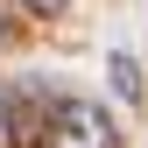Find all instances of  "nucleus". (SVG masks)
<instances>
[{
	"instance_id": "5",
	"label": "nucleus",
	"mask_w": 148,
	"mask_h": 148,
	"mask_svg": "<svg viewBox=\"0 0 148 148\" xmlns=\"http://www.w3.org/2000/svg\"><path fill=\"white\" fill-rule=\"evenodd\" d=\"M0 35H7V21H0Z\"/></svg>"
},
{
	"instance_id": "2",
	"label": "nucleus",
	"mask_w": 148,
	"mask_h": 148,
	"mask_svg": "<svg viewBox=\"0 0 148 148\" xmlns=\"http://www.w3.org/2000/svg\"><path fill=\"white\" fill-rule=\"evenodd\" d=\"M113 92H120V99H134V92H141V78H134V64H127V57H113Z\"/></svg>"
},
{
	"instance_id": "4",
	"label": "nucleus",
	"mask_w": 148,
	"mask_h": 148,
	"mask_svg": "<svg viewBox=\"0 0 148 148\" xmlns=\"http://www.w3.org/2000/svg\"><path fill=\"white\" fill-rule=\"evenodd\" d=\"M0 134H7V106H0Z\"/></svg>"
},
{
	"instance_id": "3",
	"label": "nucleus",
	"mask_w": 148,
	"mask_h": 148,
	"mask_svg": "<svg viewBox=\"0 0 148 148\" xmlns=\"http://www.w3.org/2000/svg\"><path fill=\"white\" fill-rule=\"evenodd\" d=\"M21 7H28V14H64L71 0H21Z\"/></svg>"
},
{
	"instance_id": "1",
	"label": "nucleus",
	"mask_w": 148,
	"mask_h": 148,
	"mask_svg": "<svg viewBox=\"0 0 148 148\" xmlns=\"http://www.w3.org/2000/svg\"><path fill=\"white\" fill-rule=\"evenodd\" d=\"M49 148H113V120L99 113V99H64L49 120Z\"/></svg>"
}]
</instances>
